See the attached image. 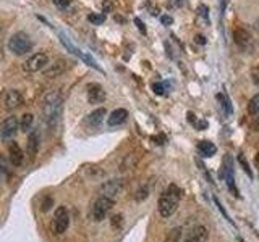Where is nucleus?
Segmentation results:
<instances>
[{
  "label": "nucleus",
  "mask_w": 259,
  "mask_h": 242,
  "mask_svg": "<svg viewBox=\"0 0 259 242\" xmlns=\"http://www.w3.org/2000/svg\"><path fill=\"white\" fill-rule=\"evenodd\" d=\"M62 97L59 92H50L45 95L42 112H44V120L50 128H55L59 124L60 117H62Z\"/></svg>",
  "instance_id": "obj_1"
},
{
  "label": "nucleus",
  "mask_w": 259,
  "mask_h": 242,
  "mask_svg": "<svg viewBox=\"0 0 259 242\" xmlns=\"http://www.w3.org/2000/svg\"><path fill=\"white\" fill-rule=\"evenodd\" d=\"M180 197H181V190L177 188L175 184H170L159 197V207H157V208H159L160 216L169 218V216L174 215L175 210L179 208Z\"/></svg>",
  "instance_id": "obj_2"
},
{
  "label": "nucleus",
  "mask_w": 259,
  "mask_h": 242,
  "mask_svg": "<svg viewBox=\"0 0 259 242\" xmlns=\"http://www.w3.org/2000/svg\"><path fill=\"white\" fill-rule=\"evenodd\" d=\"M8 49L12 53L21 57V55H26L28 52H31L33 40L26 33H15L13 36L8 39Z\"/></svg>",
  "instance_id": "obj_3"
},
{
  "label": "nucleus",
  "mask_w": 259,
  "mask_h": 242,
  "mask_svg": "<svg viewBox=\"0 0 259 242\" xmlns=\"http://www.w3.org/2000/svg\"><path fill=\"white\" fill-rule=\"evenodd\" d=\"M112 207H114V199L100 195V197L94 202L93 207V220L94 221H102L107 218V215L110 213Z\"/></svg>",
  "instance_id": "obj_4"
},
{
  "label": "nucleus",
  "mask_w": 259,
  "mask_h": 242,
  "mask_svg": "<svg viewBox=\"0 0 259 242\" xmlns=\"http://www.w3.org/2000/svg\"><path fill=\"white\" fill-rule=\"evenodd\" d=\"M220 174H222V178L225 179L228 189H230L232 192L237 195V197H240V194H238V189H237V186H235V171H233V158L230 157V155H225V157H223V165H222Z\"/></svg>",
  "instance_id": "obj_5"
},
{
  "label": "nucleus",
  "mask_w": 259,
  "mask_h": 242,
  "mask_svg": "<svg viewBox=\"0 0 259 242\" xmlns=\"http://www.w3.org/2000/svg\"><path fill=\"white\" fill-rule=\"evenodd\" d=\"M70 226V213L67 207H57L54 213V231L57 234H63Z\"/></svg>",
  "instance_id": "obj_6"
},
{
  "label": "nucleus",
  "mask_w": 259,
  "mask_h": 242,
  "mask_svg": "<svg viewBox=\"0 0 259 242\" xmlns=\"http://www.w3.org/2000/svg\"><path fill=\"white\" fill-rule=\"evenodd\" d=\"M45 65H49V57L45 53H34L31 55L23 65V69L26 73H38L40 69L45 68Z\"/></svg>",
  "instance_id": "obj_7"
},
{
  "label": "nucleus",
  "mask_w": 259,
  "mask_h": 242,
  "mask_svg": "<svg viewBox=\"0 0 259 242\" xmlns=\"http://www.w3.org/2000/svg\"><path fill=\"white\" fill-rule=\"evenodd\" d=\"M68 68H70V62H68V60L57 58V60H54V62L50 63L47 68H44V76L49 78V79L59 78V76H62V74L67 71Z\"/></svg>",
  "instance_id": "obj_8"
},
{
  "label": "nucleus",
  "mask_w": 259,
  "mask_h": 242,
  "mask_svg": "<svg viewBox=\"0 0 259 242\" xmlns=\"http://www.w3.org/2000/svg\"><path fill=\"white\" fill-rule=\"evenodd\" d=\"M123 189H125V184L121 179H110L100 186V192H102V195L114 199V200L123 192Z\"/></svg>",
  "instance_id": "obj_9"
},
{
  "label": "nucleus",
  "mask_w": 259,
  "mask_h": 242,
  "mask_svg": "<svg viewBox=\"0 0 259 242\" xmlns=\"http://www.w3.org/2000/svg\"><path fill=\"white\" fill-rule=\"evenodd\" d=\"M18 120L17 117H8L7 120L2 123V128H0V138H2L3 142H8L10 139H13L18 133Z\"/></svg>",
  "instance_id": "obj_10"
},
{
  "label": "nucleus",
  "mask_w": 259,
  "mask_h": 242,
  "mask_svg": "<svg viewBox=\"0 0 259 242\" xmlns=\"http://www.w3.org/2000/svg\"><path fill=\"white\" fill-rule=\"evenodd\" d=\"M3 104H5V108L7 110H15V108L21 107L23 97L17 89H10V90H7V94H5Z\"/></svg>",
  "instance_id": "obj_11"
},
{
  "label": "nucleus",
  "mask_w": 259,
  "mask_h": 242,
  "mask_svg": "<svg viewBox=\"0 0 259 242\" xmlns=\"http://www.w3.org/2000/svg\"><path fill=\"white\" fill-rule=\"evenodd\" d=\"M104 99H105L104 89L100 87L99 84L91 83L88 86V100H89V102L91 104H100V102H104Z\"/></svg>",
  "instance_id": "obj_12"
},
{
  "label": "nucleus",
  "mask_w": 259,
  "mask_h": 242,
  "mask_svg": "<svg viewBox=\"0 0 259 242\" xmlns=\"http://www.w3.org/2000/svg\"><path fill=\"white\" fill-rule=\"evenodd\" d=\"M233 40H235V44L240 49H246V47H250V45H251L250 33H248L246 29H241V28H238V29L233 31Z\"/></svg>",
  "instance_id": "obj_13"
},
{
  "label": "nucleus",
  "mask_w": 259,
  "mask_h": 242,
  "mask_svg": "<svg viewBox=\"0 0 259 242\" xmlns=\"http://www.w3.org/2000/svg\"><path fill=\"white\" fill-rule=\"evenodd\" d=\"M207 239V229L204 226H196L190 233L186 234V238L181 242H204Z\"/></svg>",
  "instance_id": "obj_14"
},
{
  "label": "nucleus",
  "mask_w": 259,
  "mask_h": 242,
  "mask_svg": "<svg viewBox=\"0 0 259 242\" xmlns=\"http://www.w3.org/2000/svg\"><path fill=\"white\" fill-rule=\"evenodd\" d=\"M8 154H10V163H12L13 166H20V165L23 163L24 154H23L21 147H20V145H18L17 142L10 144V147H8Z\"/></svg>",
  "instance_id": "obj_15"
},
{
  "label": "nucleus",
  "mask_w": 259,
  "mask_h": 242,
  "mask_svg": "<svg viewBox=\"0 0 259 242\" xmlns=\"http://www.w3.org/2000/svg\"><path fill=\"white\" fill-rule=\"evenodd\" d=\"M107 115V112H105V108H98L94 110V112H91L88 117H86L84 123L91 126V128H96V126H99L100 123L104 121V117Z\"/></svg>",
  "instance_id": "obj_16"
},
{
  "label": "nucleus",
  "mask_w": 259,
  "mask_h": 242,
  "mask_svg": "<svg viewBox=\"0 0 259 242\" xmlns=\"http://www.w3.org/2000/svg\"><path fill=\"white\" fill-rule=\"evenodd\" d=\"M126 118H128V112H126L125 108H117L110 113L107 123H109V126H120L125 123Z\"/></svg>",
  "instance_id": "obj_17"
},
{
  "label": "nucleus",
  "mask_w": 259,
  "mask_h": 242,
  "mask_svg": "<svg viewBox=\"0 0 259 242\" xmlns=\"http://www.w3.org/2000/svg\"><path fill=\"white\" fill-rule=\"evenodd\" d=\"M138 155L136 154H128V155H125L123 160L120 161V171L121 173H125V171H128V170H133L136 165H138Z\"/></svg>",
  "instance_id": "obj_18"
},
{
  "label": "nucleus",
  "mask_w": 259,
  "mask_h": 242,
  "mask_svg": "<svg viewBox=\"0 0 259 242\" xmlns=\"http://www.w3.org/2000/svg\"><path fill=\"white\" fill-rule=\"evenodd\" d=\"M198 150L204 155V157H212L216 152H217V147L209 140H201L199 144H198Z\"/></svg>",
  "instance_id": "obj_19"
},
{
  "label": "nucleus",
  "mask_w": 259,
  "mask_h": 242,
  "mask_svg": "<svg viewBox=\"0 0 259 242\" xmlns=\"http://www.w3.org/2000/svg\"><path fill=\"white\" fill-rule=\"evenodd\" d=\"M28 147H29V154L33 155H36L38 152V149H39V142H38V134L36 133H31L29 134V139H28Z\"/></svg>",
  "instance_id": "obj_20"
},
{
  "label": "nucleus",
  "mask_w": 259,
  "mask_h": 242,
  "mask_svg": "<svg viewBox=\"0 0 259 242\" xmlns=\"http://www.w3.org/2000/svg\"><path fill=\"white\" fill-rule=\"evenodd\" d=\"M59 36H60V40H62V44H63L65 47H67V49L70 50V52H72V53H75V55H78V57H81V55H83V52H81V50H78V49H76L75 45H73V44H72V42H70V40H68V37H67V36H63L62 33H59Z\"/></svg>",
  "instance_id": "obj_21"
},
{
  "label": "nucleus",
  "mask_w": 259,
  "mask_h": 242,
  "mask_svg": "<svg viewBox=\"0 0 259 242\" xmlns=\"http://www.w3.org/2000/svg\"><path fill=\"white\" fill-rule=\"evenodd\" d=\"M181 233H183V229L181 228H175V229H172L169 236L165 238L164 242H180L181 241Z\"/></svg>",
  "instance_id": "obj_22"
},
{
  "label": "nucleus",
  "mask_w": 259,
  "mask_h": 242,
  "mask_svg": "<svg viewBox=\"0 0 259 242\" xmlns=\"http://www.w3.org/2000/svg\"><path fill=\"white\" fill-rule=\"evenodd\" d=\"M248 112H250V115H259V94H256L255 97L250 100V104H248Z\"/></svg>",
  "instance_id": "obj_23"
},
{
  "label": "nucleus",
  "mask_w": 259,
  "mask_h": 242,
  "mask_svg": "<svg viewBox=\"0 0 259 242\" xmlns=\"http://www.w3.org/2000/svg\"><path fill=\"white\" fill-rule=\"evenodd\" d=\"M33 121H34V117L31 113H24L23 115V120H21V129L26 133V131H31V126H33Z\"/></svg>",
  "instance_id": "obj_24"
},
{
  "label": "nucleus",
  "mask_w": 259,
  "mask_h": 242,
  "mask_svg": "<svg viewBox=\"0 0 259 242\" xmlns=\"http://www.w3.org/2000/svg\"><path fill=\"white\" fill-rule=\"evenodd\" d=\"M217 99H219V102L222 105V108L225 110L227 115H232V105H230V100H228V97L225 94H219L217 95Z\"/></svg>",
  "instance_id": "obj_25"
},
{
  "label": "nucleus",
  "mask_w": 259,
  "mask_h": 242,
  "mask_svg": "<svg viewBox=\"0 0 259 242\" xmlns=\"http://www.w3.org/2000/svg\"><path fill=\"white\" fill-rule=\"evenodd\" d=\"M88 21L91 23H94V24H100V23H104L105 21V15L104 13H91L88 15Z\"/></svg>",
  "instance_id": "obj_26"
},
{
  "label": "nucleus",
  "mask_w": 259,
  "mask_h": 242,
  "mask_svg": "<svg viewBox=\"0 0 259 242\" xmlns=\"http://www.w3.org/2000/svg\"><path fill=\"white\" fill-rule=\"evenodd\" d=\"M81 58H83V60H84V62L89 65V67H93L94 69H98V71H102V69H100V67H99V65H98V62H96V60H94L93 57H89V55H86V53H83V55H81Z\"/></svg>",
  "instance_id": "obj_27"
},
{
  "label": "nucleus",
  "mask_w": 259,
  "mask_h": 242,
  "mask_svg": "<svg viewBox=\"0 0 259 242\" xmlns=\"http://www.w3.org/2000/svg\"><path fill=\"white\" fill-rule=\"evenodd\" d=\"M251 79H253V83H255L258 87H259V65L253 67V69H251Z\"/></svg>",
  "instance_id": "obj_28"
},
{
  "label": "nucleus",
  "mask_w": 259,
  "mask_h": 242,
  "mask_svg": "<svg viewBox=\"0 0 259 242\" xmlns=\"http://www.w3.org/2000/svg\"><path fill=\"white\" fill-rule=\"evenodd\" d=\"M238 161H240L241 163V166H243V170L246 171V174L250 176V178H253V173H251V170H250V166H248V161H245V157H243V155H240V157H238Z\"/></svg>",
  "instance_id": "obj_29"
},
{
  "label": "nucleus",
  "mask_w": 259,
  "mask_h": 242,
  "mask_svg": "<svg viewBox=\"0 0 259 242\" xmlns=\"http://www.w3.org/2000/svg\"><path fill=\"white\" fill-rule=\"evenodd\" d=\"M198 12H199V15L204 19H209V8H207L206 5H199V7H198Z\"/></svg>",
  "instance_id": "obj_30"
},
{
  "label": "nucleus",
  "mask_w": 259,
  "mask_h": 242,
  "mask_svg": "<svg viewBox=\"0 0 259 242\" xmlns=\"http://www.w3.org/2000/svg\"><path fill=\"white\" fill-rule=\"evenodd\" d=\"M152 90L157 94V95H164L165 94V90H164V84H160V83H156L154 86H152Z\"/></svg>",
  "instance_id": "obj_31"
},
{
  "label": "nucleus",
  "mask_w": 259,
  "mask_h": 242,
  "mask_svg": "<svg viewBox=\"0 0 259 242\" xmlns=\"http://www.w3.org/2000/svg\"><path fill=\"white\" fill-rule=\"evenodd\" d=\"M54 3L57 5L59 8H62V10H65L70 5V0H54Z\"/></svg>",
  "instance_id": "obj_32"
},
{
  "label": "nucleus",
  "mask_w": 259,
  "mask_h": 242,
  "mask_svg": "<svg viewBox=\"0 0 259 242\" xmlns=\"http://www.w3.org/2000/svg\"><path fill=\"white\" fill-rule=\"evenodd\" d=\"M52 204H54V199H52V197H45V200L42 202V210H44V211H47Z\"/></svg>",
  "instance_id": "obj_33"
},
{
  "label": "nucleus",
  "mask_w": 259,
  "mask_h": 242,
  "mask_svg": "<svg viewBox=\"0 0 259 242\" xmlns=\"http://www.w3.org/2000/svg\"><path fill=\"white\" fill-rule=\"evenodd\" d=\"M216 205H217V208H219V211H220V213H222L223 216H225V220H228V221H230V223H232V220H230V218H228V215H227V211H225V208H223V207H222V204H220V202H219V200H217V199H216Z\"/></svg>",
  "instance_id": "obj_34"
},
{
  "label": "nucleus",
  "mask_w": 259,
  "mask_h": 242,
  "mask_svg": "<svg viewBox=\"0 0 259 242\" xmlns=\"http://www.w3.org/2000/svg\"><path fill=\"white\" fill-rule=\"evenodd\" d=\"M148 197V189L143 188V189H139L138 190V195H136V200H143Z\"/></svg>",
  "instance_id": "obj_35"
},
{
  "label": "nucleus",
  "mask_w": 259,
  "mask_h": 242,
  "mask_svg": "<svg viewBox=\"0 0 259 242\" xmlns=\"http://www.w3.org/2000/svg\"><path fill=\"white\" fill-rule=\"evenodd\" d=\"M135 23H136V26H138V29H139V31L143 33V34H146V26H144V23L141 21L139 18H135Z\"/></svg>",
  "instance_id": "obj_36"
},
{
  "label": "nucleus",
  "mask_w": 259,
  "mask_h": 242,
  "mask_svg": "<svg viewBox=\"0 0 259 242\" xmlns=\"http://www.w3.org/2000/svg\"><path fill=\"white\" fill-rule=\"evenodd\" d=\"M160 21L164 24H172V23H174V18L169 17V15H164V17L160 18Z\"/></svg>",
  "instance_id": "obj_37"
},
{
  "label": "nucleus",
  "mask_w": 259,
  "mask_h": 242,
  "mask_svg": "<svg viewBox=\"0 0 259 242\" xmlns=\"http://www.w3.org/2000/svg\"><path fill=\"white\" fill-rule=\"evenodd\" d=\"M112 225H121V215H117V216H114V218H112Z\"/></svg>",
  "instance_id": "obj_38"
},
{
  "label": "nucleus",
  "mask_w": 259,
  "mask_h": 242,
  "mask_svg": "<svg viewBox=\"0 0 259 242\" xmlns=\"http://www.w3.org/2000/svg\"><path fill=\"white\" fill-rule=\"evenodd\" d=\"M195 40H196V42H198V44H199V45H204V44H206V39H204V37H202V36H201V34H198V36L195 37Z\"/></svg>",
  "instance_id": "obj_39"
},
{
  "label": "nucleus",
  "mask_w": 259,
  "mask_h": 242,
  "mask_svg": "<svg viewBox=\"0 0 259 242\" xmlns=\"http://www.w3.org/2000/svg\"><path fill=\"white\" fill-rule=\"evenodd\" d=\"M102 7H104V12H110V8H112V5L107 2V0H104V3H102Z\"/></svg>",
  "instance_id": "obj_40"
},
{
  "label": "nucleus",
  "mask_w": 259,
  "mask_h": 242,
  "mask_svg": "<svg viewBox=\"0 0 259 242\" xmlns=\"http://www.w3.org/2000/svg\"><path fill=\"white\" fill-rule=\"evenodd\" d=\"M174 5L175 7H180V5H183V0H174Z\"/></svg>",
  "instance_id": "obj_41"
},
{
  "label": "nucleus",
  "mask_w": 259,
  "mask_h": 242,
  "mask_svg": "<svg viewBox=\"0 0 259 242\" xmlns=\"http://www.w3.org/2000/svg\"><path fill=\"white\" fill-rule=\"evenodd\" d=\"M225 2H227V0H220V12L225 10Z\"/></svg>",
  "instance_id": "obj_42"
},
{
  "label": "nucleus",
  "mask_w": 259,
  "mask_h": 242,
  "mask_svg": "<svg viewBox=\"0 0 259 242\" xmlns=\"http://www.w3.org/2000/svg\"><path fill=\"white\" fill-rule=\"evenodd\" d=\"M255 163H256V166H259V154L256 155V158H255Z\"/></svg>",
  "instance_id": "obj_43"
},
{
  "label": "nucleus",
  "mask_w": 259,
  "mask_h": 242,
  "mask_svg": "<svg viewBox=\"0 0 259 242\" xmlns=\"http://www.w3.org/2000/svg\"><path fill=\"white\" fill-rule=\"evenodd\" d=\"M237 242H246V241H245V239H241L240 236H238V238H237Z\"/></svg>",
  "instance_id": "obj_44"
},
{
  "label": "nucleus",
  "mask_w": 259,
  "mask_h": 242,
  "mask_svg": "<svg viewBox=\"0 0 259 242\" xmlns=\"http://www.w3.org/2000/svg\"><path fill=\"white\" fill-rule=\"evenodd\" d=\"M255 128H256V129H258V131H259V120H258V121H256V124H255Z\"/></svg>",
  "instance_id": "obj_45"
}]
</instances>
